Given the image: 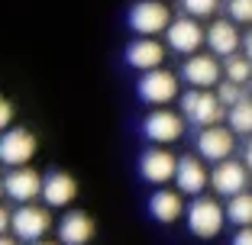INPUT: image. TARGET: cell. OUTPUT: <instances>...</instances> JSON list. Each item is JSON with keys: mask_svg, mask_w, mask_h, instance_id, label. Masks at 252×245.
Segmentation results:
<instances>
[{"mask_svg": "<svg viewBox=\"0 0 252 245\" xmlns=\"http://www.w3.org/2000/svg\"><path fill=\"white\" fill-rule=\"evenodd\" d=\"M181 116L197 129H207V126H220L226 119V107L220 104L217 90H188L181 97Z\"/></svg>", "mask_w": 252, "mask_h": 245, "instance_id": "1", "label": "cell"}, {"mask_svg": "<svg viewBox=\"0 0 252 245\" xmlns=\"http://www.w3.org/2000/svg\"><path fill=\"white\" fill-rule=\"evenodd\" d=\"M226 223V207L214 200V197H194V203L188 207V229L197 239H217Z\"/></svg>", "mask_w": 252, "mask_h": 245, "instance_id": "2", "label": "cell"}, {"mask_svg": "<svg viewBox=\"0 0 252 245\" xmlns=\"http://www.w3.org/2000/svg\"><path fill=\"white\" fill-rule=\"evenodd\" d=\"M168 26H171V10L165 7V0H139L129 7V29L136 36L156 39Z\"/></svg>", "mask_w": 252, "mask_h": 245, "instance_id": "3", "label": "cell"}, {"mask_svg": "<svg viewBox=\"0 0 252 245\" xmlns=\"http://www.w3.org/2000/svg\"><path fill=\"white\" fill-rule=\"evenodd\" d=\"M185 123L188 119L181 113L168 110V107H156V110L142 119V136L152 145H171V142H178L185 136Z\"/></svg>", "mask_w": 252, "mask_h": 245, "instance_id": "4", "label": "cell"}, {"mask_svg": "<svg viewBox=\"0 0 252 245\" xmlns=\"http://www.w3.org/2000/svg\"><path fill=\"white\" fill-rule=\"evenodd\" d=\"M181 78H185L188 87H194V90H214L217 84L223 81V65H220V58L210 55V52L188 55L185 65H181Z\"/></svg>", "mask_w": 252, "mask_h": 245, "instance_id": "5", "label": "cell"}, {"mask_svg": "<svg viewBox=\"0 0 252 245\" xmlns=\"http://www.w3.org/2000/svg\"><path fill=\"white\" fill-rule=\"evenodd\" d=\"M52 229V213L49 207H39V203H23L13 213V236L20 242H42Z\"/></svg>", "mask_w": 252, "mask_h": 245, "instance_id": "6", "label": "cell"}, {"mask_svg": "<svg viewBox=\"0 0 252 245\" xmlns=\"http://www.w3.org/2000/svg\"><path fill=\"white\" fill-rule=\"evenodd\" d=\"M39 142L30 129L23 126H13L7 133H0V162L7 164V168H26L36 155Z\"/></svg>", "mask_w": 252, "mask_h": 245, "instance_id": "7", "label": "cell"}, {"mask_svg": "<svg viewBox=\"0 0 252 245\" xmlns=\"http://www.w3.org/2000/svg\"><path fill=\"white\" fill-rule=\"evenodd\" d=\"M197 155L210 164H220V162H230L233 152H236V133L230 126H207L197 133Z\"/></svg>", "mask_w": 252, "mask_h": 245, "instance_id": "8", "label": "cell"}, {"mask_svg": "<svg viewBox=\"0 0 252 245\" xmlns=\"http://www.w3.org/2000/svg\"><path fill=\"white\" fill-rule=\"evenodd\" d=\"M178 75H171L165 68H156V71H146L139 78V97L149 107H168L171 100H178Z\"/></svg>", "mask_w": 252, "mask_h": 245, "instance_id": "9", "label": "cell"}, {"mask_svg": "<svg viewBox=\"0 0 252 245\" xmlns=\"http://www.w3.org/2000/svg\"><path fill=\"white\" fill-rule=\"evenodd\" d=\"M165 42H168V49H175L178 55L188 58V55H197L200 45L207 42V29H200V23L191 16H178L165 29Z\"/></svg>", "mask_w": 252, "mask_h": 245, "instance_id": "10", "label": "cell"}, {"mask_svg": "<svg viewBox=\"0 0 252 245\" xmlns=\"http://www.w3.org/2000/svg\"><path fill=\"white\" fill-rule=\"evenodd\" d=\"M249 174L252 171L246 168L243 162H236V158H230V162H220L214 164V171H210V187H214V193H220V197H236V193H246L249 191Z\"/></svg>", "mask_w": 252, "mask_h": 245, "instance_id": "11", "label": "cell"}, {"mask_svg": "<svg viewBox=\"0 0 252 245\" xmlns=\"http://www.w3.org/2000/svg\"><path fill=\"white\" fill-rule=\"evenodd\" d=\"M139 171H142V178H146L149 184L165 187L168 181H175V174H178V158L171 155L165 145H152V149L142 152Z\"/></svg>", "mask_w": 252, "mask_h": 245, "instance_id": "12", "label": "cell"}, {"mask_svg": "<svg viewBox=\"0 0 252 245\" xmlns=\"http://www.w3.org/2000/svg\"><path fill=\"white\" fill-rule=\"evenodd\" d=\"M3 191L16 203H32L36 197H42V174L30 164L26 168H10L3 174Z\"/></svg>", "mask_w": 252, "mask_h": 245, "instance_id": "13", "label": "cell"}, {"mask_svg": "<svg viewBox=\"0 0 252 245\" xmlns=\"http://www.w3.org/2000/svg\"><path fill=\"white\" fill-rule=\"evenodd\" d=\"M210 184V171L200 155H185L178 158V174H175V187L185 197H204V187Z\"/></svg>", "mask_w": 252, "mask_h": 245, "instance_id": "14", "label": "cell"}, {"mask_svg": "<svg viewBox=\"0 0 252 245\" xmlns=\"http://www.w3.org/2000/svg\"><path fill=\"white\" fill-rule=\"evenodd\" d=\"M165 61V49L158 39H149V36H136L133 42L126 45V65L136 68V71H156V68H162Z\"/></svg>", "mask_w": 252, "mask_h": 245, "instance_id": "15", "label": "cell"}, {"mask_svg": "<svg viewBox=\"0 0 252 245\" xmlns=\"http://www.w3.org/2000/svg\"><path fill=\"white\" fill-rule=\"evenodd\" d=\"M239 45H243V36H239L236 23L233 20H214L207 29V49L217 58H230V55H239Z\"/></svg>", "mask_w": 252, "mask_h": 245, "instance_id": "16", "label": "cell"}, {"mask_svg": "<svg viewBox=\"0 0 252 245\" xmlns=\"http://www.w3.org/2000/svg\"><path fill=\"white\" fill-rule=\"evenodd\" d=\"M74 197H78V184H74V178L68 174V171H49L42 178V200L45 207H68V203H74Z\"/></svg>", "mask_w": 252, "mask_h": 245, "instance_id": "17", "label": "cell"}, {"mask_svg": "<svg viewBox=\"0 0 252 245\" xmlns=\"http://www.w3.org/2000/svg\"><path fill=\"white\" fill-rule=\"evenodd\" d=\"M94 232H97L94 219L84 210H71V213L62 216V223H59V242L62 245H88L94 239Z\"/></svg>", "mask_w": 252, "mask_h": 245, "instance_id": "18", "label": "cell"}, {"mask_svg": "<svg viewBox=\"0 0 252 245\" xmlns=\"http://www.w3.org/2000/svg\"><path fill=\"white\" fill-rule=\"evenodd\" d=\"M149 213L156 216L158 223H175V219H181V213H185V193L175 187V191H168V187H158L152 197H149Z\"/></svg>", "mask_w": 252, "mask_h": 245, "instance_id": "19", "label": "cell"}, {"mask_svg": "<svg viewBox=\"0 0 252 245\" xmlns=\"http://www.w3.org/2000/svg\"><path fill=\"white\" fill-rule=\"evenodd\" d=\"M226 126H230L236 136L252 139V97H243L236 107L226 110Z\"/></svg>", "mask_w": 252, "mask_h": 245, "instance_id": "20", "label": "cell"}, {"mask_svg": "<svg viewBox=\"0 0 252 245\" xmlns=\"http://www.w3.org/2000/svg\"><path fill=\"white\" fill-rule=\"evenodd\" d=\"M226 219H230L233 226H239V229L252 226V191L236 193V197L226 200Z\"/></svg>", "mask_w": 252, "mask_h": 245, "instance_id": "21", "label": "cell"}, {"mask_svg": "<svg viewBox=\"0 0 252 245\" xmlns=\"http://www.w3.org/2000/svg\"><path fill=\"white\" fill-rule=\"evenodd\" d=\"M223 78L239 87H249L252 84V61L246 55H230V58H223Z\"/></svg>", "mask_w": 252, "mask_h": 245, "instance_id": "22", "label": "cell"}, {"mask_svg": "<svg viewBox=\"0 0 252 245\" xmlns=\"http://www.w3.org/2000/svg\"><path fill=\"white\" fill-rule=\"evenodd\" d=\"M181 10L191 20H207L220 10V0H181Z\"/></svg>", "mask_w": 252, "mask_h": 245, "instance_id": "23", "label": "cell"}, {"mask_svg": "<svg viewBox=\"0 0 252 245\" xmlns=\"http://www.w3.org/2000/svg\"><path fill=\"white\" fill-rule=\"evenodd\" d=\"M217 97H220V104L226 107V110H230V107H236L239 100H243L246 97V87H239V84H233V81H226V78H223L220 84H217Z\"/></svg>", "mask_w": 252, "mask_h": 245, "instance_id": "24", "label": "cell"}, {"mask_svg": "<svg viewBox=\"0 0 252 245\" xmlns=\"http://www.w3.org/2000/svg\"><path fill=\"white\" fill-rule=\"evenodd\" d=\"M226 13L233 23H249L252 26V0H226Z\"/></svg>", "mask_w": 252, "mask_h": 245, "instance_id": "25", "label": "cell"}, {"mask_svg": "<svg viewBox=\"0 0 252 245\" xmlns=\"http://www.w3.org/2000/svg\"><path fill=\"white\" fill-rule=\"evenodd\" d=\"M13 123V104L0 94V133H7V126Z\"/></svg>", "mask_w": 252, "mask_h": 245, "instance_id": "26", "label": "cell"}, {"mask_svg": "<svg viewBox=\"0 0 252 245\" xmlns=\"http://www.w3.org/2000/svg\"><path fill=\"white\" fill-rule=\"evenodd\" d=\"M7 229H13V213L7 207H0V236H7Z\"/></svg>", "mask_w": 252, "mask_h": 245, "instance_id": "27", "label": "cell"}, {"mask_svg": "<svg viewBox=\"0 0 252 245\" xmlns=\"http://www.w3.org/2000/svg\"><path fill=\"white\" fill-rule=\"evenodd\" d=\"M233 245H252V226H246V229H239L236 236H233Z\"/></svg>", "mask_w": 252, "mask_h": 245, "instance_id": "28", "label": "cell"}, {"mask_svg": "<svg viewBox=\"0 0 252 245\" xmlns=\"http://www.w3.org/2000/svg\"><path fill=\"white\" fill-rule=\"evenodd\" d=\"M243 55H246V58L252 61V29H249V32L243 36Z\"/></svg>", "mask_w": 252, "mask_h": 245, "instance_id": "29", "label": "cell"}, {"mask_svg": "<svg viewBox=\"0 0 252 245\" xmlns=\"http://www.w3.org/2000/svg\"><path fill=\"white\" fill-rule=\"evenodd\" d=\"M243 164L252 171V139H246V149H243Z\"/></svg>", "mask_w": 252, "mask_h": 245, "instance_id": "30", "label": "cell"}, {"mask_svg": "<svg viewBox=\"0 0 252 245\" xmlns=\"http://www.w3.org/2000/svg\"><path fill=\"white\" fill-rule=\"evenodd\" d=\"M0 245H20L16 239H10V236H0Z\"/></svg>", "mask_w": 252, "mask_h": 245, "instance_id": "31", "label": "cell"}, {"mask_svg": "<svg viewBox=\"0 0 252 245\" xmlns=\"http://www.w3.org/2000/svg\"><path fill=\"white\" fill-rule=\"evenodd\" d=\"M32 245H59V242H49V239H42V242H32Z\"/></svg>", "mask_w": 252, "mask_h": 245, "instance_id": "32", "label": "cell"}, {"mask_svg": "<svg viewBox=\"0 0 252 245\" xmlns=\"http://www.w3.org/2000/svg\"><path fill=\"white\" fill-rule=\"evenodd\" d=\"M3 193H7V191H3V178H0V197H3Z\"/></svg>", "mask_w": 252, "mask_h": 245, "instance_id": "33", "label": "cell"}]
</instances>
